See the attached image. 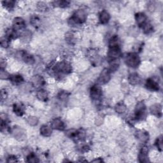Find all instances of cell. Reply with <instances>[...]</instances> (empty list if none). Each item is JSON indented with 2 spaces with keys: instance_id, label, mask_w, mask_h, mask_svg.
<instances>
[{
  "instance_id": "4fadbf2b",
  "label": "cell",
  "mask_w": 163,
  "mask_h": 163,
  "mask_svg": "<svg viewBox=\"0 0 163 163\" xmlns=\"http://www.w3.org/2000/svg\"><path fill=\"white\" fill-rule=\"evenodd\" d=\"M149 149L148 147L144 146H143L142 149L139 151V155H138V159L140 162H149Z\"/></svg>"
},
{
  "instance_id": "f1b7e54d",
  "label": "cell",
  "mask_w": 163,
  "mask_h": 163,
  "mask_svg": "<svg viewBox=\"0 0 163 163\" xmlns=\"http://www.w3.org/2000/svg\"><path fill=\"white\" fill-rule=\"evenodd\" d=\"M30 23L35 28H38L40 24V19L37 15H33L30 19Z\"/></svg>"
},
{
  "instance_id": "83f0119b",
  "label": "cell",
  "mask_w": 163,
  "mask_h": 163,
  "mask_svg": "<svg viewBox=\"0 0 163 163\" xmlns=\"http://www.w3.org/2000/svg\"><path fill=\"white\" fill-rule=\"evenodd\" d=\"M142 28L143 29L144 33H145L146 35L150 34V33H152L154 31V28H153L152 25L150 24V23H148V22L145 23V24L142 27Z\"/></svg>"
},
{
  "instance_id": "7a4b0ae2",
  "label": "cell",
  "mask_w": 163,
  "mask_h": 163,
  "mask_svg": "<svg viewBox=\"0 0 163 163\" xmlns=\"http://www.w3.org/2000/svg\"><path fill=\"white\" fill-rule=\"evenodd\" d=\"M53 72L56 74H69L72 72V65L66 61H62L54 65L52 68Z\"/></svg>"
},
{
  "instance_id": "9a60e30c",
  "label": "cell",
  "mask_w": 163,
  "mask_h": 163,
  "mask_svg": "<svg viewBox=\"0 0 163 163\" xmlns=\"http://www.w3.org/2000/svg\"><path fill=\"white\" fill-rule=\"evenodd\" d=\"M135 20L136 21L137 24L139 27H142L145 23H146L147 17L146 15L143 12H139L135 15Z\"/></svg>"
},
{
  "instance_id": "603a6c76",
  "label": "cell",
  "mask_w": 163,
  "mask_h": 163,
  "mask_svg": "<svg viewBox=\"0 0 163 163\" xmlns=\"http://www.w3.org/2000/svg\"><path fill=\"white\" fill-rule=\"evenodd\" d=\"M9 80L14 85H18L24 82V78L20 75H12L10 76Z\"/></svg>"
},
{
  "instance_id": "d590c367",
  "label": "cell",
  "mask_w": 163,
  "mask_h": 163,
  "mask_svg": "<svg viewBox=\"0 0 163 163\" xmlns=\"http://www.w3.org/2000/svg\"><path fill=\"white\" fill-rule=\"evenodd\" d=\"M10 76V75L5 71V69H1V70H0V76H1V79L2 80L9 79Z\"/></svg>"
},
{
  "instance_id": "b9f144b4",
  "label": "cell",
  "mask_w": 163,
  "mask_h": 163,
  "mask_svg": "<svg viewBox=\"0 0 163 163\" xmlns=\"http://www.w3.org/2000/svg\"><path fill=\"white\" fill-rule=\"evenodd\" d=\"M6 162H18V160H17V158L15 157V156H9V157L7 158V160H6Z\"/></svg>"
},
{
  "instance_id": "ba28073f",
  "label": "cell",
  "mask_w": 163,
  "mask_h": 163,
  "mask_svg": "<svg viewBox=\"0 0 163 163\" xmlns=\"http://www.w3.org/2000/svg\"><path fill=\"white\" fill-rule=\"evenodd\" d=\"M12 135L19 141H22L26 137L25 131L20 127H14L12 131Z\"/></svg>"
},
{
  "instance_id": "d6986e66",
  "label": "cell",
  "mask_w": 163,
  "mask_h": 163,
  "mask_svg": "<svg viewBox=\"0 0 163 163\" xmlns=\"http://www.w3.org/2000/svg\"><path fill=\"white\" fill-rule=\"evenodd\" d=\"M128 81L130 84L133 85H136L141 82V78L138 73H133L129 75Z\"/></svg>"
},
{
  "instance_id": "cb8c5ba5",
  "label": "cell",
  "mask_w": 163,
  "mask_h": 163,
  "mask_svg": "<svg viewBox=\"0 0 163 163\" xmlns=\"http://www.w3.org/2000/svg\"><path fill=\"white\" fill-rule=\"evenodd\" d=\"M120 66V61L119 59H114L112 61H110V68H108L110 72H115L118 69Z\"/></svg>"
},
{
  "instance_id": "ac0fdd59",
  "label": "cell",
  "mask_w": 163,
  "mask_h": 163,
  "mask_svg": "<svg viewBox=\"0 0 163 163\" xmlns=\"http://www.w3.org/2000/svg\"><path fill=\"white\" fill-rule=\"evenodd\" d=\"M99 19L102 24H106L110 19V15L106 10H103L100 12Z\"/></svg>"
},
{
  "instance_id": "836d02e7",
  "label": "cell",
  "mask_w": 163,
  "mask_h": 163,
  "mask_svg": "<svg viewBox=\"0 0 163 163\" xmlns=\"http://www.w3.org/2000/svg\"><path fill=\"white\" fill-rule=\"evenodd\" d=\"M37 8L40 12H45L48 10L47 5L43 2H39L37 4Z\"/></svg>"
},
{
  "instance_id": "277c9868",
  "label": "cell",
  "mask_w": 163,
  "mask_h": 163,
  "mask_svg": "<svg viewBox=\"0 0 163 163\" xmlns=\"http://www.w3.org/2000/svg\"><path fill=\"white\" fill-rule=\"evenodd\" d=\"M146 105L143 102H138L135 110V117L137 120H142L146 117Z\"/></svg>"
},
{
  "instance_id": "8fae6325",
  "label": "cell",
  "mask_w": 163,
  "mask_h": 163,
  "mask_svg": "<svg viewBox=\"0 0 163 163\" xmlns=\"http://www.w3.org/2000/svg\"><path fill=\"white\" fill-rule=\"evenodd\" d=\"M145 87L146 89L152 91H158L160 89L159 84L157 81L152 78H150L146 80Z\"/></svg>"
},
{
  "instance_id": "9c48e42d",
  "label": "cell",
  "mask_w": 163,
  "mask_h": 163,
  "mask_svg": "<svg viewBox=\"0 0 163 163\" xmlns=\"http://www.w3.org/2000/svg\"><path fill=\"white\" fill-rule=\"evenodd\" d=\"M18 55L25 63L30 65H32L35 63V59L34 57L32 55H31V54H28V52L22 50L18 53Z\"/></svg>"
},
{
  "instance_id": "e575fe53",
  "label": "cell",
  "mask_w": 163,
  "mask_h": 163,
  "mask_svg": "<svg viewBox=\"0 0 163 163\" xmlns=\"http://www.w3.org/2000/svg\"><path fill=\"white\" fill-rule=\"evenodd\" d=\"M156 145L157 146V148L160 151L162 150V136L161 135L157 138L156 141Z\"/></svg>"
},
{
  "instance_id": "30bf717a",
  "label": "cell",
  "mask_w": 163,
  "mask_h": 163,
  "mask_svg": "<svg viewBox=\"0 0 163 163\" xmlns=\"http://www.w3.org/2000/svg\"><path fill=\"white\" fill-rule=\"evenodd\" d=\"M26 28V22L21 17H15L13 20V29L19 31L24 29Z\"/></svg>"
},
{
  "instance_id": "5bb4252c",
  "label": "cell",
  "mask_w": 163,
  "mask_h": 163,
  "mask_svg": "<svg viewBox=\"0 0 163 163\" xmlns=\"http://www.w3.org/2000/svg\"><path fill=\"white\" fill-rule=\"evenodd\" d=\"M51 127L54 129H56L59 131H63L65 129V124L61 119L56 118L52 121Z\"/></svg>"
},
{
  "instance_id": "7bdbcfd3",
  "label": "cell",
  "mask_w": 163,
  "mask_h": 163,
  "mask_svg": "<svg viewBox=\"0 0 163 163\" xmlns=\"http://www.w3.org/2000/svg\"><path fill=\"white\" fill-rule=\"evenodd\" d=\"M6 65V61L3 59H1V69H5Z\"/></svg>"
},
{
  "instance_id": "484cf974",
  "label": "cell",
  "mask_w": 163,
  "mask_h": 163,
  "mask_svg": "<svg viewBox=\"0 0 163 163\" xmlns=\"http://www.w3.org/2000/svg\"><path fill=\"white\" fill-rule=\"evenodd\" d=\"M18 36V35L16 31H15L13 28L12 29H7L6 32V37L8 39L11 40L13 39H15Z\"/></svg>"
},
{
  "instance_id": "f546056e",
  "label": "cell",
  "mask_w": 163,
  "mask_h": 163,
  "mask_svg": "<svg viewBox=\"0 0 163 163\" xmlns=\"http://www.w3.org/2000/svg\"><path fill=\"white\" fill-rule=\"evenodd\" d=\"M27 162L29 163H37L39 162L40 161L34 153H31L27 157Z\"/></svg>"
},
{
  "instance_id": "74e56055",
  "label": "cell",
  "mask_w": 163,
  "mask_h": 163,
  "mask_svg": "<svg viewBox=\"0 0 163 163\" xmlns=\"http://www.w3.org/2000/svg\"><path fill=\"white\" fill-rule=\"evenodd\" d=\"M10 41V40L8 39L6 36L5 38H2L1 39V45H2V47H3V48L9 47Z\"/></svg>"
},
{
  "instance_id": "3957f363",
  "label": "cell",
  "mask_w": 163,
  "mask_h": 163,
  "mask_svg": "<svg viewBox=\"0 0 163 163\" xmlns=\"http://www.w3.org/2000/svg\"><path fill=\"white\" fill-rule=\"evenodd\" d=\"M124 61L126 65L133 68H136L140 64V59L136 53H129L124 57Z\"/></svg>"
},
{
  "instance_id": "ab89813d",
  "label": "cell",
  "mask_w": 163,
  "mask_h": 163,
  "mask_svg": "<svg viewBox=\"0 0 163 163\" xmlns=\"http://www.w3.org/2000/svg\"><path fill=\"white\" fill-rule=\"evenodd\" d=\"M7 92L5 89H2L1 91V101L3 102L7 98Z\"/></svg>"
},
{
  "instance_id": "1f68e13d",
  "label": "cell",
  "mask_w": 163,
  "mask_h": 163,
  "mask_svg": "<svg viewBox=\"0 0 163 163\" xmlns=\"http://www.w3.org/2000/svg\"><path fill=\"white\" fill-rule=\"evenodd\" d=\"M54 5L56 6H59L60 8H66L69 6L70 4V2L68 1H58V2H54Z\"/></svg>"
},
{
  "instance_id": "d6a6232c",
  "label": "cell",
  "mask_w": 163,
  "mask_h": 163,
  "mask_svg": "<svg viewBox=\"0 0 163 163\" xmlns=\"http://www.w3.org/2000/svg\"><path fill=\"white\" fill-rule=\"evenodd\" d=\"M101 61H102V59H101L100 56L97 55V54H94V56H92L91 62H92V64L93 65L98 66V64L101 63Z\"/></svg>"
},
{
  "instance_id": "44dd1931",
  "label": "cell",
  "mask_w": 163,
  "mask_h": 163,
  "mask_svg": "<svg viewBox=\"0 0 163 163\" xmlns=\"http://www.w3.org/2000/svg\"><path fill=\"white\" fill-rule=\"evenodd\" d=\"M40 134L45 137L50 136L52 133V128L49 125H43L40 129Z\"/></svg>"
},
{
  "instance_id": "2e32d148",
  "label": "cell",
  "mask_w": 163,
  "mask_h": 163,
  "mask_svg": "<svg viewBox=\"0 0 163 163\" xmlns=\"http://www.w3.org/2000/svg\"><path fill=\"white\" fill-rule=\"evenodd\" d=\"M151 113L160 118L162 117V106L160 104H154L150 108Z\"/></svg>"
},
{
  "instance_id": "f35d334b",
  "label": "cell",
  "mask_w": 163,
  "mask_h": 163,
  "mask_svg": "<svg viewBox=\"0 0 163 163\" xmlns=\"http://www.w3.org/2000/svg\"><path fill=\"white\" fill-rule=\"evenodd\" d=\"M58 98L61 101H64L66 100L68 98V94L67 92L63 91V92H61L59 95H58Z\"/></svg>"
},
{
  "instance_id": "7c38bea8",
  "label": "cell",
  "mask_w": 163,
  "mask_h": 163,
  "mask_svg": "<svg viewBox=\"0 0 163 163\" xmlns=\"http://www.w3.org/2000/svg\"><path fill=\"white\" fill-rule=\"evenodd\" d=\"M135 136L142 143H146L149 139V133L145 130H138L135 133Z\"/></svg>"
},
{
  "instance_id": "ee69618b",
  "label": "cell",
  "mask_w": 163,
  "mask_h": 163,
  "mask_svg": "<svg viewBox=\"0 0 163 163\" xmlns=\"http://www.w3.org/2000/svg\"><path fill=\"white\" fill-rule=\"evenodd\" d=\"M93 162H103V159H102L101 158H98V159H95L94 161H92Z\"/></svg>"
},
{
  "instance_id": "7402d4cb",
  "label": "cell",
  "mask_w": 163,
  "mask_h": 163,
  "mask_svg": "<svg viewBox=\"0 0 163 163\" xmlns=\"http://www.w3.org/2000/svg\"><path fill=\"white\" fill-rule=\"evenodd\" d=\"M48 93L45 90L40 89L36 93V97L41 102H46L48 100Z\"/></svg>"
},
{
  "instance_id": "8d00e7d4",
  "label": "cell",
  "mask_w": 163,
  "mask_h": 163,
  "mask_svg": "<svg viewBox=\"0 0 163 163\" xmlns=\"http://www.w3.org/2000/svg\"><path fill=\"white\" fill-rule=\"evenodd\" d=\"M66 40L68 43H70L72 44L73 42H74V35H73L72 33H67L66 34Z\"/></svg>"
},
{
  "instance_id": "6da1fadb",
  "label": "cell",
  "mask_w": 163,
  "mask_h": 163,
  "mask_svg": "<svg viewBox=\"0 0 163 163\" xmlns=\"http://www.w3.org/2000/svg\"><path fill=\"white\" fill-rule=\"evenodd\" d=\"M87 17V13L84 9H79L76 10L69 20V23L72 25L81 24L85 22Z\"/></svg>"
},
{
  "instance_id": "5b68a950",
  "label": "cell",
  "mask_w": 163,
  "mask_h": 163,
  "mask_svg": "<svg viewBox=\"0 0 163 163\" xmlns=\"http://www.w3.org/2000/svg\"><path fill=\"white\" fill-rule=\"evenodd\" d=\"M90 94L92 100L94 103H99L102 99V97L103 95L102 89L100 86L98 84L94 85L91 87L90 91Z\"/></svg>"
},
{
  "instance_id": "4316f807",
  "label": "cell",
  "mask_w": 163,
  "mask_h": 163,
  "mask_svg": "<svg viewBox=\"0 0 163 163\" xmlns=\"http://www.w3.org/2000/svg\"><path fill=\"white\" fill-rule=\"evenodd\" d=\"M2 3L3 6L9 10H12L14 8V6L15 4V2L12 1V0H7V1H3Z\"/></svg>"
},
{
  "instance_id": "8992f818",
  "label": "cell",
  "mask_w": 163,
  "mask_h": 163,
  "mask_svg": "<svg viewBox=\"0 0 163 163\" xmlns=\"http://www.w3.org/2000/svg\"><path fill=\"white\" fill-rule=\"evenodd\" d=\"M121 56L120 46H109L108 52V57L110 61L117 59Z\"/></svg>"
},
{
  "instance_id": "60d3db41",
  "label": "cell",
  "mask_w": 163,
  "mask_h": 163,
  "mask_svg": "<svg viewBox=\"0 0 163 163\" xmlns=\"http://www.w3.org/2000/svg\"><path fill=\"white\" fill-rule=\"evenodd\" d=\"M89 149V147L87 145H82L79 146V150L81 152H87V151H88Z\"/></svg>"
},
{
  "instance_id": "ffe728a7",
  "label": "cell",
  "mask_w": 163,
  "mask_h": 163,
  "mask_svg": "<svg viewBox=\"0 0 163 163\" xmlns=\"http://www.w3.org/2000/svg\"><path fill=\"white\" fill-rule=\"evenodd\" d=\"M31 81H32V83L34 86L37 87L43 86V85H45V83L44 79L42 76H40V75L34 76L31 79Z\"/></svg>"
},
{
  "instance_id": "e0dca14e",
  "label": "cell",
  "mask_w": 163,
  "mask_h": 163,
  "mask_svg": "<svg viewBox=\"0 0 163 163\" xmlns=\"http://www.w3.org/2000/svg\"><path fill=\"white\" fill-rule=\"evenodd\" d=\"M13 110L14 113L18 116H22L24 113V110H25V107L24 105L18 103H15L13 106Z\"/></svg>"
},
{
  "instance_id": "d4e9b609",
  "label": "cell",
  "mask_w": 163,
  "mask_h": 163,
  "mask_svg": "<svg viewBox=\"0 0 163 163\" xmlns=\"http://www.w3.org/2000/svg\"><path fill=\"white\" fill-rule=\"evenodd\" d=\"M127 107L123 102H119L115 106V110L118 113H123L126 111Z\"/></svg>"
},
{
  "instance_id": "52a82bcc",
  "label": "cell",
  "mask_w": 163,
  "mask_h": 163,
  "mask_svg": "<svg viewBox=\"0 0 163 163\" xmlns=\"http://www.w3.org/2000/svg\"><path fill=\"white\" fill-rule=\"evenodd\" d=\"M111 79V72L109 69L105 68L103 69L102 73H100L98 82L101 84H106Z\"/></svg>"
},
{
  "instance_id": "4dcf8cb0",
  "label": "cell",
  "mask_w": 163,
  "mask_h": 163,
  "mask_svg": "<svg viewBox=\"0 0 163 163\" xmlns=\"http://www.w3.org/2000/svg\"><path fill=\"white\" fill-rule=\"evenodd\" d=\"M28 123L30 126H36L38 123V119L37 117H34V116H29V117L27 119Z\"/></svg>"
}]
</instances>
